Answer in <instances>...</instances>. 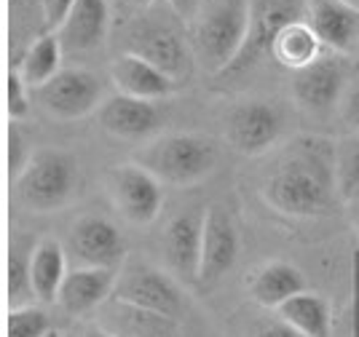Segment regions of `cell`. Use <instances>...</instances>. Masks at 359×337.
<instances>
[{
    "label": "cell",
    "instance_id": "7402d4cb",
    "mask_svg": "<svg viewBox=\"0 0 359 337\" xmlns=\"http://www.w3.org/2000/svg\"><path fill=\"white\" fill-rule=\"evenodd\" d=\"M306 292V279L295 265L290 263H269L255 273L250 284V294L257 305L279 310L290 297Z\"/></svg>",
    "mask_w": 359,
    "mask_h": 337
},
{
    "label": "cell",
    "instance_id": "5bb4252c",
    "mask_svg": "<svg viewBox=\"0 0 359 337\" xmlns=\"http://www.w3.org/2000/svg\"><path fill=\"white\" fill-rule=\"evenodd\" d=\"M204 212H182L166 225L164 257L169 270L185 281H198L201 244H204Z\"/></svg>",
    "mask_w": 359,
    "mask_h": 337
},
{
    "label": "cell",
    "instance_id": "30bf717a",
    "mask_svg": "<svg viewBox=\"0 0 359 337\" xmlns=\"http://www.w3.org/2000/svg\"><path fill=\"white\" fill-rule=\"evenodd\" d=\"M113 300L153 310L161 316H172V319H177L182 313V292H180L177 281L158 268H150V265L126 268V273L116 281Z\"/></svg>",
    "mask_w": 359,
    "mask_h": 337
},
{
    "label": "cell",
    "instance_id": "4316f807",
    "mask_svg": "<svg viewBox=\"0 0 359 337\" xmlns=\"http://www.w3.org/2000/svg\"><path fill=\"white\" fill-rule=\"evenodd\" d=\"M30 257L32 252L27 254L25 249H14L8 257V284H6V289H8V305L11 308H22V305H30V300H38L30 279Z\"/></svg>",
    "mask_w": 359,
    "mask_h": 337
},
{
    "label": "cell",
    "instance_id": "d6a6232c",
    "mask_svg": "<svg viewBox=\"0 0 359 337\" xmlns=\"http://www.w3.org/2000/svg\"><path fill=\"white\" fill-rule=\"evenodd\" d=\"M255 337H303V335H300V332H295L290 324H285L282 319H279V322L263 324V326L255 332Z\"/></svg>",
    "mask_w": 359,
    "mask_h": 337
},
{
    "label": "cell",
    "instance_id": "8fae6325",
    "mask_svg": "<svg viewBox=\"0 0 359 337\" xmlns=\"http://www.w3.org/2000/svg\"><path fill=\"white\" fill-rule=\"evenodd\" d=\"M282 137V116L266 99L239 102L225 118V139L241 156H263Z\"/></svg>",
    "mask_w": 359,
    "mask_h": 337
},
{
    "label": "cell",
    "instance_id": "ac0fdd59",
    "mask_svg": "<svg viewBox=\"0 0 359 337\" xmlns=\"http://www.w3.org/2000/svg\"><path fill=\"white\" fill-rule=\"evenodd\" d=\"M110 78L118 88V94L145 99V102H158L177 88L175 78L161 73L156 64L145 62L142 57L126 54V51L121 57H116V62L110 64Z\"/></svg>",
    "mask_w": 359,
    "mask_h": 337
},
{
    "label": "cell",
    "instance_id": "d590c367",
    "mask_svg": "<svg viewBox=\"0 0 359 337\" xmlns=\"http://www.w3.org/2000/svg\"><path fill=\"white\" fill-rule=\"evenodd\" d=\"M123 3H129V6H150L153 0H123Z\"/></svg>",
    "mask_w": 359,
    "mask_h": 337
},
{
    "label": "cell",
    "instance_id": "d6986e66",
    "mask_svg": "<svg viewBox=\"0 0 359 337\" xmlns=\"http://www.w3.org/2000/svg\"><path fill=\"white\" fill-rule=\"evenodd\" d=\"M116 270L113 268H73L60 289V303L65 313L83 316L100 308L116 292Z\"/></svg>",
    "mask_w": 359,
    "mask_h": 337
},
{
    "label": "cell",
    "instance_id": "52a82bcc",
    "mask_svg": "<svg viewBox=\"0 0 359 337\" xmlns=\"http://www.w3.org/2000/svg\"><path fill=\"white\" fill-rule=\"evenodd\" d=\"M35 94L46 113L60 121H75L102 107V81L83 67H65Z\"/></svg>",
    "mask_w": 359,
    "mask_h": 337
},
{
    "label": "cell",
    "instance_id": "836d02e7",
    "mask_svg": "<svg viewBox=\"0 0 359 337\" xmlns=\"http://www.w3.org/2000/svg\"><path fill=\"white\" fill-rule=\"evenodd\" d=\"M351 337H359V252L354 260V303H351Z\"/></svg>",
    "mask_w": 359,
    "mask_h": 337
},
{
    "label": "cell",
    "instance_id": "3957f363",
    "mask_svg": "<svg viewBox=\"0 0 359 337\" xmlns=\"http://www.w3.org/2000/svg\"><path fill=\"white\" fill-rule=\"evenodd\" d=\"M135 163L148 169L158 182L194 185L217 166V145L204 134H164L137 150Z\"/></svg>",
    "mask_w": 359,
    "mask_h": 337
},
{
    "label": "cell",
    "instance_id": "7a4b0ae2",
    "mask_svg": "<svg viewBox=\"0 0 359 337\" xmlns=\"http://www.w3.org/2000/svg\"><path fill=\"white\" fill-rule=\"evenodd\" d=\"M252 0H210L196 16L191 48L198 67L210 75L223 73L236 59L250 29Z\"/></svg>",
    "mask_w": 359,
    "mask_h": 337
},
{
    "label": "cell",
    "instance_id": "44dd1931",
    "mask_svg": "<svg viewBox=\"0 0 359 337\" xmlns=\"http://www.w3.org/2000/svg\"><path fill=\"white\" fill-rule=\"evenodd\" d=\"M65 254L67 252L62 249V244L54 238H43L32 247L30 279L35 297L41 303H57L60 300V289L67 279V257Z\"/></svg>",
    "mask_w": 359,
    "mask_h": 337
},
{
    "label": "cell",
    "instance_id": "8992f818",
    "mask_svg": "<svg viewBox=\"0 0 359 337\" xmlns=\"http://www.w3.org/2000/svg\"><path fill=\"white\" fill-rule=\"evenodd\" d=\"M292 22H300L298 0H252V14H250V29L241 43L236 59L217 75L220 81H233L250 70H255L266 57H273L276 41L282 29Z\"/></svg>",
    "mask_w": 359,
    "mask_h": 337
},
{
    "label": "cell",
    "instance_id": "1f68e13d",
    "mask_svg": "<svg viewBox=\"0 0 359 337\" xmlns=\"http://www.w3.org/2000/svg\"><path fill=\"white\" fill-rule=\"evenodd\" d=\"M341 118L346 121V126H351L359 134V83L346 88L341 99Z\"/></svg>",
    "mask_w": 359,
    "mask_h": 337
},
{
    "label": "cell",
    "instance_id": "f1b7e54d",
    "mask_svg": "<svg viewBox=\"0 0 359 337\" xmlns=\"http://www.w3.org/2000/svg\"><path fill=\"white\" fill-rule=\"evenodd\" d=\"M27 83L22 81V75L16 67L8 70V78H6V110L11 118H25L30 113V99H27Z\"/></svg>",
    "mask_w": 359,
    "mask_h": 337
},
{
    "label": "cell",
    "instance_id": "e575fe53",
    "mask_svg": "<svg viewBox=\"0 0 359 337\" xmlns=\"http://www.w3.org/2000/svg\"><path fill=\"white\" fill-rule=\"evenodd\" d=\"M81 337H116V335H110L102 326H86V329L81 332Z\"/></svg>",
    "mask_w": 359,
    "mask_h": 337
},
{
    "label": "cell",
    "instance_id": "9c48e42d",
    "mask_svg": "<svg viewBox=\"0 0 359 337\" xmlns=\"http://www.w3.org/2000/svg\"><path fill=\"white\" fill-rule=\"evenodd\" d=\"M348 70L346 62L335 51H325L311 64L292 73V97L303 110L327 113L344 99Z\"/></svg>",
    "mask_w": 359,
    "mask_h": 337
},
{
    "label": "cell",
    "instance_id": "4dcf8cb0",
    "mask_svg": "<svg viewBox=\"0 0 359 337\" xmlns=\"http://www.w3.org/2000/svg\"><path fill=\"white\" fill-rule=\"evenodd\" d=\"M73 6H75V0H41V11H43L46 27L57 32V29L62 27V22L67 19Z\"/></svg>",
    "mask_w": 359,
    "mask_h": 337
},
{
    "label": "cell",
    "instance_id": "9a60e30c",
    "mask_svg": "<svg viewBox=\"0 0 359 337\" xmlns=\"http://www.w3.org/2000/svg\"><path fill=\"white\" fill-rule=\"evenodd\" d=\"M306 25L335 54L359 41V8L348 0H306Z\"/></svg>",
    "mask_w": 359,
    "mask_h": 337
},
{
    "label": "cell",
    "instance_id": "d4e9b609",
    "mask_svg": "<svg viewBox=\"0 0 359 337\" xmlns=\"http://www.w3.org/2000/svg\"><path fill=\"white\" fill-rule=\"evenodd\" d=\"M327 48L322 46V41L314 35V29L309 27L306 22H292L290 27L282 29L279 41H276V48H273V59L279 64L290 67L292 73L311 64L316 57H322Z\"/></svg>",
    "mask_w": 359,
    "mask_h": 337
},
{
    "label": "cell",
    "instance_id": "7c38bea8",
    "mask_svg": "<svg viewBox=\"0 0 359 337\" xmlns=\"http://www.w3.org/2000/svg\"><path fill=\"white\" fill-rule=\"evenodd\" d=\"M75 268H118L126 254V241L121 231L105 217H81L70 228L67 247Z\"/></svg>",
    "mask_w": 359,
    "mask_h": 337
},
{
    "label": "cell",
    "instance_id": "277c9868",
    "mask_svg": "<svg viewBox=\"0 0 359 337\" xmlns=\"http://www.w3.org/2000/svg\"><path fill=\"white\" fill-rule=\"evenodd\" d=\"M123 43L126 54L142 57L145 62L156 64L161 73L175 78L177 83L194 70V48L185 41L182 29L166 19L164 11L145 14L132 22L123 35Z\"/></svg>",
    "mask_w": 359,
    "mask_h": 337
},
{
    "label": "cell",
    "instance_id": "cb8c5ba5",
    "mask_svg": "<svg viewBox=\"0 0 359 337\" xmlns=\"http://www.w3.org/2000/svg\"><path fill=\"white\" fill-rule=\"evenodd\" d=\"M62 46L57 32H48V35H41L30 43V48L25 51V57L19 62V75L22 81L30 88H41L46 86L54 75L60 73V62H62Z\"/></svg>",
    "mask_w": 359,
    "mask_h": 337
},
{
    "label": "cell",
    "instance_id": "ffe728a7",
    "mask_svg": "<svg viewBox=\"0 0 359 337\" xmlns=\"http://www.w3.org/2000/svg\"><path fill=\"white\" fill-rule=\"evenodd\" d=\"M102 329L116 337H180L177 319L113 300L102 313Z\"/></svg>",
    "mask_w": 359,
    "mask_h": 337
},
{
    "label": "cell",
    "instance_id": "2e32d148",
    "mask_svg": "<svg viewBox=\"0 0 359 337\" xmlns=\"http://www.w3.org/2000/svg\"><path fill=\"white\" fill-rule=\"evenodd\" d=\"M110 29V6L107 0H75L67 19L57 29L65 54H89L105 43Z\"/></svg>",
    "mask_w": 359,
    "mask_h": 337
},
{
    "label": "cell",
    "instance_id": "83f0119b",
    "mask_svg": "<svg viewBox=\"0 0 359 337\" xmlns=\"http://www.w3.org/2000/svg\"><path fill=\"white\" fill-rule=\"evenodd\" d=\"M6 332H8V337H48L51 335V322H48L43 308L22 305V308L8 310Z\"/></svg>",
    "mask_w": 359,
    "mask_h": 337
},
{
    "label": "cell",
    "instance_id": "6da1fadb",
    "mask_svg": "<svg viewBox=\"0 0 359 337\" xmlns=\"http://www.w3.org/2000/svg\"><path fill=\"white\" fill-rule=\"evenodd\" d=\"M263 195L290 217H316L338 198L335 145L327 139H300L295 150L263 182Z\"/></svg>",
    "mask_w": 359,
    "mask_h": 337
},
{
    "label": "cell",
    "instance_id": "4fadbf2b",
    "mask_svg": "<svg viewBox=\"0 0 359 337\" xmlns=\"http://www.w3.org/2000/svg\"><path fill=\"white\" fill-rule=\"evenodd\" d=\"M239 257V228L223 204L207 209L204 217V244H201V268L198 284L212 287L236 265Z\"/></svg>",
    "mask_w": 359,
    "mask_h": 337
},
{
    "label": "cell",
    "instance_id": "f546056e",
    "mask_svg": "<svg viewBox=\"0 0 359 337\" xmlns=\"http://www.w3.org/2000/svg\"><path fill=\"white\" fill-rule=\"evenodd\" d=\"M32 156H27V142H25V137L22 132H16L11 129L8 132V177L11 179H19V174L25 172V166L30 163Z\"/></svg>",
    "mask_w": 359,
    "mask_h": 337
},
{
    "label": "cell",
    "instance_id": "603a6c76",
    "mask_svg": "<svg viewBox=\"0 0 359 337\" xmlns=\"http://www.w3.org/2000/svg\"><path fill=\"white\" fill-rule=\"evenodd\" d=\"M279 319L290 324L303 337H330V305L314 292H300L290 297L282 308L276 310Z\"/></svg>",
    "mask_w": 359,
    "mask_h": 337
},
{
    "label": "cell",
    "instance_id": "e0dca14e",
    "mask_svg": "<svg viewBox=\"0 0 359 337\" xmlns=\"http://www.w3.org/2000/svg\"><path fill=\"white\" fill-rule=\"evenodd\" d=\"M100 123L107 134L121 139H145L161 126V110L156 102L113 94L100 107Z\"/></svg>",
    "mask_w": 359,
    "mask_h": 337
},
{
    "label": "cell",
    "instance_id": "ba28073f",
    "mask_svg": "<svg viewBox=\"0 0 359 337\" xmlns=\"http://www.w3.org/2000/svg\"><path fill=\"white\" fill-rule=\"evenodd\" d=\"M107 188L118 212L135 225H148L161 212V182L140 163H118L107 172Z\"/></svg>",
    "mask_w": 359,
    "mask_h": 337
},
{
    "label": "cell",
    "instance_id": "5b68a950",
    "mask_svg": "<svg viewBox=\"0 0 359 337\" xmlns=\"http://www.w3.org/2000/svg\"><path fill=\"white\" fill-rule=\"evenodd\" d=\"M78 179V163L70 153L43 147L16 179V198L30 212H54L70 201Z\"/></svg>",
    "mask_w": 359,
    "mask_h": 337
},
{
    "label": "cell",
    "instance_id": "484cf974",
    "mask_svg": "<svg viewBox=\"0 0 359 337\" xmlns=\"http://www.w3.org/2000/svg\"><path fill=\"white\" fill-rule=\"evenodd\" d=\"M335 185L341 201H359V134L335 145Z\"/></svg>",
    "mask_w": 359,
    "mask_h": 337
},
{
    "label": "cell",
    "instance_id": "8d00e7d4",
    "mask_svg": "<svg viewBox=\"0 0 359 337\" xmlns=\"http://www.w3.org/2000/svg\"><path fill=\"white\" fill-rule=\"evenodd\" d=\"M48 337H60V335H54V332H51V335H48Z\"/></svg>",
    "mask_w": 359,
    "mask_h": 337
}]
</instances>
